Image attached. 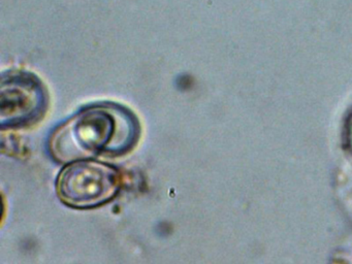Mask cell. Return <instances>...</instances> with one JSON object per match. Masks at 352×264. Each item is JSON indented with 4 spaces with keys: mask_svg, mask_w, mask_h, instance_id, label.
<instances>
[{
    "mask_svg": "<svg viewBox=\"0 0 352 264\" xmlns=\"http://www.w3.org/2000/svg\"><path fill=\"white\" fill-rule=\"evenodd\" d=\"M140 136L137 118L116 104L92 105L59 126L50 138V152L58 162L90 160L100 155L121 156Z\"/></svg>",
    "mask_w": 352,
    "mask_h": 264,
    "instance_id": "obj_1",
    "label": "cell"
},
{
    "mask_svg": "<svg viewBox=\"0 0 352 264\" xmlns=\"http://www.w3.org/2000/svg\"><path fill=\"white\" fill-rule=\"evenodd\" d=\"M120 173L112 165L96 160L69 163L56 182L59 199L69 208L87 210L114 199L120 190Z\"/></svg>",
    "mask_w": 352,
    "mask_h": 264,
    "instance_id": "obj_2",
    "label": "cell"
},
{
    "mask_svg": "<svg viewBox=\"0 0 352 264\" xmlns=\"http://www.w3.org/2000/svg\"><path fill=\"white\" fill-rule=\"evenodd\" d=\"M48 103L42 82L28 72H10L1 78L0 123L1 128L23 127L38 121Z\"/></svg>",
    "mask_w": 352,
    "mask_h": 264,
    "instance_id": "obj_3",
    "label": "cell"
}]
</instances>
